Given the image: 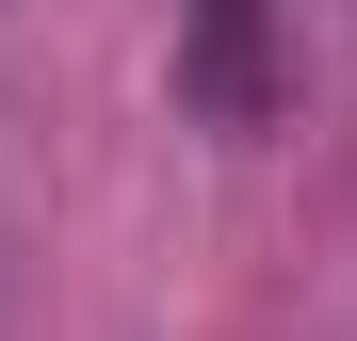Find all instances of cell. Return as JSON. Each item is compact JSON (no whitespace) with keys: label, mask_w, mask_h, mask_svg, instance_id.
Masks as SVG:
<instances>
[{"label":"cell","mask_w":357,"mask_h":341,"mask_svg":"<svg viewBox=\"0 0 357 341\" xmlns=\"http://www.w3.org/2000/svg\"><path fill=\"white\" fill-rule=\"evenodd\" d=\"M178 114L195 130L276 114V0H178Z\"/></svg>","instance_id":"cell-1"}]
</instances>
